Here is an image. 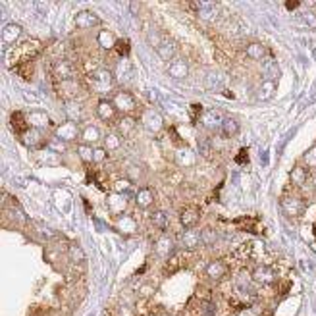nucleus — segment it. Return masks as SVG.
<instances>
[{"mask_svg": "<svg viewBox=\"0 0 316 316\" xmlns=\"http://www.w3.org/2000/svg\"><path fill=\"white\" fill-rule=\"evenodd\" d=\"M39 52H41V44L37 43L35 39H25V41L12 44L10 48L4 52V64L10 70H16L20 66L35 62V58H37Z\"/></svg>", "mask_w": 316, "mask_h": 316, "instance_id": "1", "label": "nucleus"}, {"mask_svg": "<svg viewBox=\"0 0 316 316\" xmlns=\"http://www.w3.org/2000/svg\"><path fill=\"white\" fill-rule=\"evenodd\" d=\"M85 79H87V85L93 91H98V93H108L112 85H114V76L112 72L102 68V66H95L91 68L87 74H85Z\"/></svg>", "mask_w": 316, "mask_h": 316, "instance_id": "2", "label": "nucleus"}, {"mask_svg": "<svg viewBox=\"0 0 316 316\" xmlns=\"http://www.w3.org/2000/svg\"><path fill=\"white\" fill-rule=\"evenodd\" d=\"M280 205H282V210H284L287 216H299V214H303V210L306 208V203L305 199L301 195H297L293 191H285L282 199H280Z\"/></svg>", "mask_w": 316, "mask_h": 316, "instance_id": "3", "label": "nucleus"}, {"mask_svg": "<svg viewBox=\"0 0 316 316\" xmlns=\"http://www.w3.org/2000/svg\"><path fill=\"white\" fill-rule=\"evenodd\" d=\"M112 104L116 106V110L123 114V116H131L135 108H137V100L135 97L131 95L130 91H123V89H118V91H114V95H112Z\"/></svg>", "mask_w": 316, "mask_h": 316, "instance_id": "4", "label": "nucleus"}, {"mask_svg": "<svg viewBox=\"0 0 316 316\" xmlns=\"http://www.w3.org/2000/svg\"><path fill=\"white\" fill-rule=\"evenodd\" d=\"M52 135H54L58 141L62 143H74L79 139V135H81V130H79V125H77V121L74 120H66L62 123H58L52 131Z\"/></svg>", "mask_w": 316, "mask_h": 316, "instance_id": "5", "label": "nucleus"}, {"mask_svg": "<svg viewBox=\"0 0 316 316\" xmlns=\"http://www.w3.org/2000/svg\"><path fill=\"white\" fill-rule=\"evenodd\" d=\"M251 278L252 282L257 285H261V287H272L276 284V280H278V274H276V270H274L272 266L259 264V266L252 268Z\"/></svg>", "mask_w": 316, "mask_h": 316, "instance_id": "6", "label": "nucleus"}, {"mask_svg": "<svg viewBox=\"0 0 316 316\" xmlns=\"http://www.w3.org/2000/svg\"><path fill=\"white\" fill-rule=\"evenodd\" d=\"M22 143L27 147V149H33V151H39V149H44L48 145V137L43 130H35V128H29V130L23 133Z\"/></svg>", "mask_w": 316, "mask_h": 316, "instance_id": "7", "label": "nucleus"}, {"mask_svg": "<svg viewBox=\"0 0 316 316\" xmlns=\"http://www.w3.org/2000/svg\"><path fill=\"white\" fill-rule=\"evenodd\" d=\"M189 6L193 8V12H197V16L205 22H212L216 20L218 10H216V2H207V0H195V2H189Z\"/></svg>", "mask_w": 316, "mask_h": 316, "instance_id": "8", "label": "nucleus"}, {"mask_svg": "<svg viewBox=\"0 0 316 316\" xmlns=\"http://www.w3.org/2000/svg\"><path fill=\"white\" fill-rule=\"evenodd\" d=\"M118 110L116 106L112 104V100L110 98H100L97 104V116L100 118L102 121H106V123H116V121L120 120L118 118Z\"/></svg>", "mask_w": 316, "mask_h": 316, "instance_id": "9", "label": "nucleus"}, {"mask_svg": "<svg viewBox=\"0 0 316 316\" xmlns=\"http://www.w3.org/2000/svg\"><path fill=\"white\" fill-rule=\"evenodd\" d=\"M228 272H229L228 262L222 261V259L212 261L207 268H205V276H207L210 282H222V280L228 276Z\"/></svg>", "mask_w": 316, "mask_h": 316, "instance_id": "10", "label": "nucleus"}, {"mask_svg": "<svg viewBox=\"0 0 316 316\" xmlns=\"http://www.w3.org/2000/svg\"><path fill=\"white\" fill-rule=\"evenodd\" d=\"M52 76H54L56 83L76 79V70H74V64H72V62H68V60H58V62L52 66Z\"/></svg>", "mask_w": 316, "mask_h": 316, "instance_id": "11", "label": "nucleus"}, {"mask_svg": "<svg viewBox=\"0 0 316 316\" xmlns=\"http://www.w3.org/2000/svg\"><path fill=\"white\" fill-rule=\"evenodd\" d=\"M154 48H156L158 56L162 60H166V62H172L174 58H177V44L170 37H160V41H158V44Z\"/></svg>", "mask_w": 316, "mask_h": 316, "instance_id": "12", "label": "nucleus"}, {"mask_svg": "<svg viewBox=\"0 0 316 316\" xmlns=\"http://www.w3.org/2000/svg\"><path fill=\"white\" fill-rule=\"evenodd\" d=\"M56 93L58 97L66 100V102H74L79 93V83L76 79H70V81H62V83H56Z\"/></svg>", "mask_w": 316, "mask_h": 316, "instance_id": "13", "label": "nucleus"}, {"mask_svg": "<svg viewBox=\"0 0 316 316\" xmlns=\"http://www.w3.org/2000/svg\"><path fill=\"white\" fill-rule=\"evenodd\" d=\"M76 27L79 29H91V27H97L100 25V18L93 10H79L76 14Z\"/></svg>", "mask_w": 316, "mask_h": 316, "instance_id": "14", "label": "nucleus"}, {"mask_svg": "<svg viewBox=\"0 0 316 316\" xmlns=\"http://www.w3.org/2000/svg\"><path fill=\"white\" fill-rule=\"evenodd\" d=\"M168 76H172L174 79H185L189 76V64H187L183 58H174L172 62H168V68H166Z\"/></svg>", "mask_w": 316, "mask_h": 316, "instance_id": "15", "label": "nucleus"}, {"mask_svg": "<svg viewBox=\"0 0 316 316\" xmlns=\"http://www.w3.org/2000/svg\"><path fill=\"white\" fill-rule=\"evenodd\" d=\"M201 220V208L199 207H185L179 214V222L185 229H193Z\"/></svg>", "mask_w": 316, "mask_h": 316, "instance_id": "16", "label": "nucleus"}, {"mask_svg": "<svg viewBox=\"0 0 316 316\" xmlns=\"http://www.w3.org/2000/svg\"><path fill=\"white\" fill-rule=\"evenodd\" d=\"M262 77H264V81H278V77H280V64H278V60L272 58V56H268L264 62H262Z\"/></svg>", "mask_w": 316, "mask_h": 316, "instance_id": "17", "label": "nucleus"}, {"mask_svg": "<svg viewBox=\"0 0 316 316\" xmlns=\"http://www.w3.org/2000/svg\"><path fill=\"white\" fill-rule=\"evenodd\" d=\"M224 118L226 116H222L218 110H207L205 114H203V118H201V123L210 131H216L222 128V123H224Z\"/></svg>", "mask_w": 316, "mask_h": 316, "instance_id": "18", "label": "nucleus"}, {"mask_svg": "<svg viewBox=\"0 0 316 316\" xmlns=\"http://www.w3.org/2000/svg\"><path fill=\"white\" fill-rule=\"evenodd\" d=\"M10 128L16 135H20V137H22L23 133L29 130V120H27V116H25L23 112H12Z\"/></svg>", "mask_w": 316, "mask_h": 316, "instance_id": "19", "label": "nucleus"}, {"mask_svg": "<svg viewBox=\"0 0 316 316\" xmlns=\"http://www.w3.org/2000/svg\"><path fill=\"white\" fill-rule=\"evenodd\" d=\"M308 177H310L308 168L303 166V164H297V166H293V170H291V174H289V181H291L293 187H303L306 181H308Z\"/></svg>", "mask_w": 316, "mask_h": 316, "instance_id": "20", "label": "nucleus"}, {"mask_svg": "<svg viewBox=\"0 0 316 316\" xmlns=\"http://www.w3.org/2000/svg\"><path fill=\"white\" fill-rule=\"evenodd\" d=\"M154 203V191L151 187H141V189H137L135 191V205L143 210H147V208H151Z\"/></svg>", "mask_w": 316, "mask_h": 316, "instance_id": "21", "label": "nucleus"}, {"mask_svg": "<svg viewBox=\"0 0 316 316\" xmlns=\"http://www.w3.org/2000/svg\"><path fill=\"white\" fill-rule=\"evenodd\" d=\"M143 121H145V128L151 131V133H160L164 128V120L162 116L154 110H149L145 116H143Z\"/></svg>", "mask_w": 316, "mask_h": 316, "instance_id": "22", "label": "nucleus"}, {"mask_svg": "<svg viewBox=\"0 0 316 316\" xmlns=\"http://www.w3.org/2000/svg\"><path fill=\"white\" fill-rule=\"evenodd\" d=\"M245 54H247V58H251V60L264 62L268 58V48L262 43H259V41H252V43H249L245 46Z\"/></svg>", "mask_w": 316, "mask_h": 316, "instance_id": "23", "label": "nucleus"}, {"mask_svg": "<svg viewBox=\"0 0 316 316\" xmlns=\"http://www.w3.org/2000/svg\"><path fill=\"white\" fill-rule=\"evenodd\" d=\"M22 25H18V23H8V25H4V29H2V41L4 43H10L16 44L20 43V37H22Z\"/></svg>", "mask_w": 316, "mask_h": 316, "instance_id": "24", "label": "nucleus"}, {"mask_svg": "<svg viewBox=\"0 0 316 316\" xmlns=\"http://www.w3.org/2000/svg\"><path fill=\"white\" fill-rule=\"evenodd\" d=\"M226 85V76L222 72H208L205 76V87L208 91H218Z\"/></svg>", "mask_w": 316, "mask_h": 316, "instance_id": "25", "label": "nucleus"}, {"mask_svg": "<svg viewBox=\"0 0 316 316\" xmlns=\"http://www.w3.org/2000/svg\"><path fill=\"white\" fill-rule=\"evenodd\" d=\"M154 252L160 259H170L174 255V241L170 239V237H160V239L154 243Z\"/></svg>", "mask_w": 316, "mask_h": 316, "instance_id": "26", "label": "nucleus"}, {"mask_svg": "<svg viewBox=\"0 0 316 316\" xmlns=\"http://www.w3.org/2000/svg\"><path fill=\"white\" fill-rule=\"evenodd\" d=\"M100 130H98L97 125H85L83 130H81V135H79V139H81V143L83 145H95V143L100 141Z\"/></svg>", "mask_w": 316, "mask_h": 316, "instance_id": "27", "label": "nucleus"}, {"mask_svg": "<svg viewBox=\"0 0 316 316\" xmlns=\"http://www.w3.org/2000/svg\"><path fill=\"white\" fill-rule=\"evenodd\" d=\"M27 120H29V128H35V130H43L50 123V118H48V114L46 112H41V110H35L31 112L29 116H27Z\"/></svg>", "mask_w": 316, "mask_h": 316, "instance_id": "28", "label": "nucleus"}, {"mask_svg": "<svg viewBox=\"0 0 316 316\" xmlns=\"http://www.w3.org/2000/svg\"><path fill=\"white\" fill-rule=\"evenodd\" d=\"M151 224H153L156 229H160V231H166V229L170 228V218H168V214L160 210V208H156L151 212Z\"/></svg>", "mask_w": 316, "mask_h": 316, "instance_id": "29", "label": "nucleus"}, {"mask_svg": "<svg viewBox=\"0 0 316 316\" xmlns=\"http://www.w3.org/2000/svg\"><path fill=\"white\" fill-rule=\"evenodd\" d=\"M128 197L125 195H120V193H112L108 197V208L112 212H118V214H123V210L128 207Z\"/></svg>", "mask_w": 316, "mask_h": 316, "instance_id": "30", "label": "nucleus"}, {"mask_svg": "<svg viewBox=\"0 0 316 316\" xmlns=\"http://www.w3.org/2000/svg\"><path fill=\"white\" fill-rule=\"evenodd\" d=\"M102 147H104L108 153L120 151V149H121V135L118 133V131L106 133V135H104V139H102Z\"/></svg>", "mask_w": 316, "mask_h": 316, "instance_id": "31", "label": "nucleus"}, {"mask_svg": "<svg viewBox=\"0 0 316 316\" xmlns=\"http://www.w3.org/2000/svg\"><path fill=\"white\" fill-rule=\"evenodd\" d=\"M199 243H203V241H201V231H195V228L185 229V231L181 233V245H183L185 249H195Z\"/></svg>", "mask_w": 316, "mask_h": 316, "instance_id": "32", "label": "nucleus"}, {"mask_svg": "<svg viewBox=\"0 0 316 316\" xmlns=\"http://www.w3.org/2000/svg\"><path fill=\"white\" fill-rule=\"evenodd\" d=\"M133 130H135V120H133V116H121L120 120L116 121V131L120 133L121 137L131 135Z\"/></svg>", "mask_w": 316, "mask_h": 316, "instance_id": "33", "label": "nucleus"}, {"mask_svg": "<svg viewBox=\"0 0 316 316\" xmlns=\"http://www.w3.org/2000/svg\"><path fill=\"white\" fill-rule=\"evenodd\" d=\"M98 44L104 48V50H114L116 48V43H118V39L114 37V33L108 31V29H102V31L98 33Z\"/></svg>", "mask_w": 316, "mask_h": 316, "instance_id": "34", "label": "nucleus"}, {"mask_svg": "<svg viewBox=\"0 0 316 316\" xmlns=\"http://www.w3.org/2000/svg\"><path fill=\"white\" fill-rule=\"evenodd\" d=\"M37 153V160L41 164H60V158H58V154L56 151L52 149H48V147H44V149H39V151H35Z\"/></svg>", "mask_w": 316, "mask_h": 316, "instance_id": "35", "label": "nucleus"}, {"mask_svg": "<svg viewBox=\"0 0 316 316\" xmlns=\"http://www.w3.org/2000/svg\"><path fill=\"white\" fill-rule=\"evenodd\" d=\"M195 160V153H193V149H189V147H181V149H177L175 151V162L179 164V166H191Z\"/></svg>", "mask_w": 316, "mask_h": 316, "instance_id": "36", "label": "nucleus"}, {"mask_svg": "<svg viewBox=\"0 0 316 316\" xmlns=\"http://www.w3.org/2000/svg\"><path fill=\"white\" fill-rule=\"evenodd\" d=\"M220 131H222V135H224V137H235V135L239 133V123H237L235 118H229V116H226V118H224V123H222V128H220Z\"/></svg>", "mask_w": 316, "mask_h": 316, "instance_id": "37", "label": "nucleus"}, {"mask_svg": "<svg viewBox=\"0 0 316 316\" xmlns=\"http://www.w3.org/2000/svg\"><path fill=\"white\" fill-rule=\"evenodd\" d=\"M77 156L83 164H93L95 162V149L91 145H77Z\"/></svg>", "mask_w": 316, "mask_h": 316, "instance_id": "38", "label": "nucleus"}, {"mask_svg": "<svg viewBox=\"0 0 316 316\" xmlns=\"http://www.w3.org/2000/svg\"><path fill=\"white\" fill-rule=\"evenodd\" d=\"M276 93V81H262V85L259 87L257 98L259 100H270Z\"/></svg>", "mask_w": 316, "mask_h": 316, "instance_id": "39", "label": "nucleus"}, {"mask_svg": "<svg viewBox=\"0 0 316 316\" xmlns=\"http://www.w3.org/2000/svg\"><path fill=\"white\" fill-rule=\"evenodd\" d=\"M114 189H116V193L125 195L128 199L135 197L133 195V183H131V179H118V181L114 183Z\"/></svg>", "mask_w": 316, "mask_h": 316, "instance_id": "40", "label": "nucleus"}, {"mask_svg": "<svg viewBox=\"0 0 316 316\" xmlns=\"http://www.w3.org/2000/svg\"><path fill=\"white\" fill-rule=\"evenodd\" d=\"M251 252H252L251 243H241V245H237V247L233 249V259H237V261H247V259L251 257Z\"/></svg>", "mask_w": 316, "mask_h": 316, "instance_id": "41", "label": "nucleus"}, {"mask_svg": "<svg viewBox=\"0 0 316 316\" xmlns=\"http://www.w3.org/2000/svg\"><path fill=\"white\" fill-rule=\"evenodd\" d=\"M199 312H201V316H216V303L212 299L201 301L199 303Z\"/></svg>", "mask_w": 316, "mask_h": 316, "instance_id": "42", "label": "nucleus"}, {"mask_svg": "<svg viewBox=\"0 0 316 316\" xmlns=\"http://www.w3.org/2000/svg\"><path fill=\"white\" fill-rule=\"evenodd\" d=\"M118 228H120L121 231H125V233L135 231V220H133V216H130V214H121L120 218H118Z\"/></svg>", "mask_w": 316, "mask_h": 316, "instance_id": "43", "label": "nucleus"}, {"mask_svg": "<svg viewBox=\"0 0 316 316\" xmlns=\"http://www.w3.org/2000/svg\"><path fill=\"white\" fill-rule=\"evenodd\" d=\"M70 261H72V264H83V261H85V252L76 243L70 247Z\"/></svg>", "mask_w": 316, "mask_h": 316, "instance_id": "44", "label": "nucleus"}, {"mask_svg": "<svg viewBox=\"0 0 316 316\" xmlns=\"http://www.w3.org/2000/svg\"><path fill=\"white\" fill-rule=\"evenodd\" d=\"M179 266H181V264H179V257H177V255H172L170 259H166V262H164V268H166V272L168 274L177 272Z\"/></svg>", "mask_w": 316, "mask_h": 316, "instance_id": "45", "label": "nucleus"}, {"mask_svg": "<svg viewBox=\"0 0 316 316\" xmlns=\"http://www.w3.org/2000/svg\"><path fill=\"white\" fill-rule=\"evenodd\" d=\"M114 50H118V54L123 56V58H128L131 52L130 41H128V39H118V43H116V48H114Z\"/></svg>", "mask_w": 316, "mask_h": 316, "instance_id": "46", "label": "nucleus"}, {"mask_svg": "<svg viewBox=\"0 0 316 316\" xmlns=\"http://www.w3.org/2000/svg\"><path fill=\"white\" fill-rule=\"evenodd\" d=\"M201 241H203V243H214V241H218V233H216V229L205 228L203 231H201Z\"/></svg>", "mask_w": 316, "mask_h": 316, "instance_id": "47", "label": "nucleus"}, {"mask_svg": "<svg viewBox=\"0 0 316 316\" xmlns=\"http://www.w3.org/2000/svg\"><path fill=\"white\" fill-rule=\"evenodd\" d=\"M301 164H303V166H306V168H314V166H316V145L312 147V149H308V153L303 156Z\"/></svg>", "mask_w": 316, "mask_h": 316, "instance_id": "48", "label": "nucleus"}, {"mask_svg": "<svg viewBox=\"0 0 316 316\" xmlns=\"http://www.w3.org/2000/svg\"><path fill=\"white\" fill-rule=\"evenodd\" d=\"M199 153L203 154L205 158H210V154H212V143L208 141V139H199Z\"/></svg>", "mask_w": 316, "mask_h": 316, "instance_id": "49", "label": "nucleus"}, {"mask_svg": "<svg viewBox=\"0 0 316 316\" xmlns=\"http://www.w3.org/2000/svg\"><path fill=\"white\" fill-rule=\"evenodd\" d=\"M66 112H68V116L74 121H76L77 118H79V114H81V110H79L76 100H74V102H66Z\"/></svg>", "mask_w": 316, "mask_h": 316, "instance_id": "50", "label": "nucleus"}, {"mask_svg": "<svg viewBox=\"0 0 316 316\" xmlns=\"http://www.w3.org/2000/svg\"><path fill=\"white\" fill-rule=\"evenodd\" d=\"M301 22L305 23L306 27H312V29H316V14L314 12H303Z\"/></svg>", "mask_w": 316, "mask_h": 316, "instance_id": "51", "label": "nucleus"}, {"mask_svg": "<svg viewBox=\"0 0 316 316\" xmlns=\"http://www.w3.org/2000/svg\"><path fill=\"white\" fill-rule=\"evenodd\" d=\"M108 158V151L104 147H97L95 149V164H102Z\"/></svg>", "mask_w": 316, "mask_h": 316, "instance_id": "52", "label": "nucleus"}, {"mask_svg": "<svg viewBox=\"0 0 316 316\" xmlns=\"http://www.w3.org/2000/svg\"><path fill=\"white\" fill-rule=\"evenodd\" d=\"M191 114H193V121H201V118H203V106L201 104H193L191 106Z\"/></svg>", "mask_w": 316, "mask_h": 316, "instance_id": "53", "label": "nucleus"}, {"mask_svg": "<svg viewBox=\"0 0 316 316\" xmlns=\"http://www.w3.org/2000/svg\"><path fill=\"white\" fill-rule=\"evenodd\" d=\"M235 160H237V164H247L249 162V156H247V149H243V151H241L239 154H237V158H235Z\"/></svg>", "mask_w": 316, "mask_h": 316, "instance_id": "54", "label": "nucleus"}, {"mask_svg": "<svg viewBox=\"0 0 316 316\" xmlns=\"http://www.w3.org/2000/svg\"><path fill=\"white\" fill-rule=\"evenodd\" d=\"M285 8L297 10V8H301V2H299V0H289V2H285Z\"/></svg>", "mask_w": 316, "mask_h": 316, "instance_id": "55", "label": "nucleus"}]
</instances>
